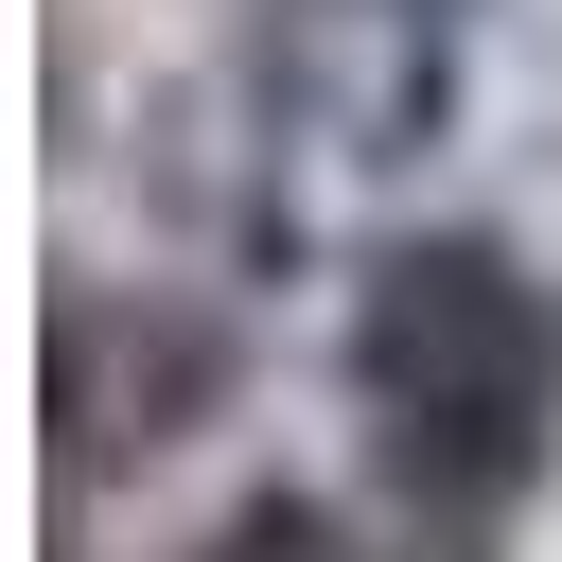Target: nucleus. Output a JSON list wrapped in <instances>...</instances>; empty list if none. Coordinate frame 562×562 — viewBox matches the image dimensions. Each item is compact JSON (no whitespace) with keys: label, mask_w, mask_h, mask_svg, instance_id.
<instances>
[{"label":"nucleus","mask_w":562,"mask_h":562,"mask_svg":"<svg viewBox=\"0 0 562 562\" xmlns=\"http://www.w3.org/2000/svg\"><path fill=\"white\" fill-rule=\"evenodd\" d=\"M351 404L422 509H509L562 457V299L509 246L422 228L351 281Z\"/></svg>","instance_id":"1"},{"label":"nucleus","mask_w":562,"mask_h":562,"mask_svg":"<svg viewBox=\"0 0 562 562\" xmlns=\"http://www.w3.org/2000/svg\"><path fill=\"white\" fill-rule=\"evenodd\" d=\"M193 404H211V334H193L176 299H105V281L53 299V457H70V474L158 457Z\"/></svg>","instance_id":"3"},{"label":"nucleus","mask_w":562,"mask_h":562,"mask_svg":"<svg viewBox=\"0 0 562 562\" xmlns=\"http://www.w3.org/2000/svg\"><path fill=\"white\" fill-rule=\"evenodd\" d=\"M211 562H386L351 509H316V492H263V509H228L211 527Z\"/></svg>","instance_id":"4"},{"label":"nucleus","mask_w":562,"mask_h":562,"mask_svg":"<svg viewBox=\"0 0 562 562\" xmlns=\"http://www.w3.org/2000/svg\"><path fill=\"white\" fill-rule=\"evenodd\" d=\"M457 70H474L457 0H246L228 18V105L299 193H369V176L439 158Z\"/></svg>","instance_id":"2"}]
</instances>
